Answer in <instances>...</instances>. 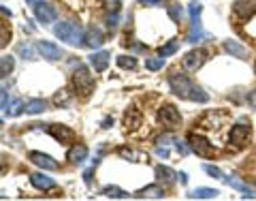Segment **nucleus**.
<instances>
[{
    "label": "nucleus",
    "instance_id": "nucleus-9",
    "mask_svg": "<svg viewBox=\"0 0 256 201\" xmlns=\"http://www.w3.org/2000/svg\"><path fill=\"white\" fill-rule=\"evenodd\" d=\"M233 13L241 20H250L256 13V0H237L233 4Z\"/></svg>",
    "mask_w": 256,
    "mask_h": 201
},
{
    "label": "nucleus",
    "instance_id": "nucleus-27",
    "mask_svg": "<svg viewBox=\"0 0 256 201\" xmlns=\"http://www.w3.org/2000/svg\"><path fill=\"white\" fill-rule=\"evenodd\" d=\"M118 154L122 156V158H128V161H132V163H141L143 161V154H139V152H135V150H130V148H120L118 150Z\"/></svg>",
    "mask_w": 256,
    "mask_h": 201
},
{
    "label": "nucleus",
    "instance_id": "nucleus-43",
    "mask_svg": "<svg viewBox=\"0 0 256 201\" xmlns=\"http://www.w3.org/2000/svg\"><path fill=\"white\" fill-rule=\"evenodd\" d=\"M7 167H9V163H7V161H4V158H2V156H0V175H2L4 172H7Z\"/></svg>",
    "mask_w": 256,
    "mask_h": 201
},
{
    "label": "nucleus",
    "instance_id": "nucleus-25",
    "mask_svg": "<svg viewBox=\"0 0 256 201\" xmlns=\"http://www.w3.org/2000/svg\"><path fill=\"white\" fill-rule=\"evenodd\" d=\"M102 195H105L107 199H128V193L122 191L118 186H105L102 188Z\"/></svg>",
    "mask_w": 256,
    "mask_h": 201
},
{
    "label": "nucleus",
    "instance_id": "nucleus-12",
    "mask_svg": "<svg viewBox=\"0 0 256 201\" xmlns=\"http://www.w3.org/2000/svg\"><path fill=\"white\" fill-rule=\"evenodd\" d=\"M30 161L34 165H39L41 169H45V172H56L58 169V163L50 154H43V152H30Z\"/></svg>",
    "mask_w": 256,
    "mask_h": 201
},
{
    "label": "nucleus",
    "instance_id": "nucleus-37",
    "mask_svg": "<svg viewBox=\"0 0 256 201\" xmlns=\"http://www.w3.org/2000/svg\"><path fill=\"white\" fill-rule=\"evenodd\" d=\"M105 7L111 11V13H118L122 7V0H105Z\"/></svg>",
    "mask_w": 256,
    "mask_h": 201
},
{
    "label": "nucleus",
    "instance_id": "nucleus-44",
    "mask_svg": "<svg viewBox=\"0 0 256 201\" xmlns=\"http://www.w3.org/2000/svg\"><path fill=\"white\" fill-rule=\"evenodd\" d=\"M143 4H148V7H156V4H162V0H141Z\"/></svg>",
    "mask_w": 256,
    "mask_h": 201
},
{
    "label": "nucleus",
    "instance_id": "nucleus-16",
    "mask_svg": "<svg viewBox=\"0 0 256 201\" xmlns=\"http://www.w3.org/2000/svg\"><path fill=\"white\" fill-rule=\"evenodd\" d=\"M224 52L230 54L233 58H241V60L248 58V47H243L239 41H224Z\"/></svg>",
    "mask_w": 256,
    "mask_h": 201
},
{
    "label": "nucleus",
    "instance_id": "nucleus-29",
    "mask_svg": "<svg viewBox=\"0 0 256 201\" xmlns=\"http://www.w3.org/2000/svg\"><path fill=\"white\" fill-rule=\"evenodd\" d=\"M178 50H179V41H171L169 45L160 47V50H158V54H160L162 58H167V56H171V54H175Z\"/></svg>",
    "mask_w": 256,
    "mask_h": 201
},
{
    "label": "nucleus",
    "instance_id": "nucleus-46",
    "mask_svg": "<svg viewBox=\"0 0 256 201\" xmlns=\"http://www.w3.org/2000/svg\"><path fill=\"white\" fill-rule=\"evenodd\" d=\"M179 175V182H181V184H188V175L186 173H178Z\"/></svg>",
    "mask_w": 256,
    "mask_h": 201
},
{
    "label": "nucleus",
    "instance_id": "nucleus-13",
    "mask_svg": "<svg viewBox=\"0 0 256 201\" xmlns=\"http://www.w3.org/2000/svg\"><path fill=\"white\" fill-rule=\"evenodd\" d=\"M30 184L34 188H39V191H50V188L56 186V180L45 175V173H32L30 175Z\"/></svg>",
    "mask_w": 256,
    "mask_h": 201
},
{
    "label": "nucleus",
    "instance_id": "nucleus-7",
    "mask_svg": "<svg viewBox=\"0 0 256 201\" xmlns=\"http://www.w3.org/2000/svg\"><path fill=\"white\" fill-rule=\"evenodd\" d=\"M205 60H207V52L205 50H192V52H188L184 58H181V64H184V69L186 71H199L201 66L205 64Z\"/></svg>",
    "mask_w": 256,
    "mask_h": 201
},
{
    "label": "nucleus",
    "instance_id": "nucleus-14",
    "mask_svg": "<svg viewBox=\"0 0 256 201\" xmlns=\"http://www.w3.org/2000/svg\"><path fill=\"white\" fill-rule=\"evenodd\" d=\"M109 52H96V54H92L90 56V66L96 71V73H102L109 66Z\"/></svg>",
    "mask_w": 256,
    "mask_h": 201
},
{
    "label": "nucleus",
    "instance_id": "nucleus-31",
    "mask_svg": "<svg viewBox=\"0 0 256 201\" xmlns=\"http://www.w3.org/2000/svg\"><path fill=\"white\" fill-rule=\"evenodd\" d=\"M201 11H203V7H201L199 0H192L190 7H188V13H190V20H201Z\"/></svg>",
    "mask_w": 256,
    "mask_h": 201
},
{
    "label": "nucleus",
    "instance_id": "nucleus-35",
    "mask_svg": "<svg viewBox=\"0 0 256 201\" xmlns=\"http://www.w3.org/2000/svg\"><path fill=\"white\" fill-rule=\"evenodd\" d=\"M203 169H205V173H207V175H211V178H216V180H224V173H222L216 165H203Z\"/></svg>",
    "mask_w": 256,
    "mask_h": 201
},
{
    "label": "nucleus",
    "instance_id": "nucleus-45",
    "mask_svg": "<svg viewBox=\"0 0 256 201\" xmlns=\"http://www.w3.org/2000/svg\"><path fill=\"white\" fill-rule=\"evenodd\" d=\"M113 126V118H105L102 120V129H111Z\"/></svg>",
    "mask_w": 256,
    "mask_h": 201
},
{
    "label": "nucleus",
    "instance_id": "nucleus-33",
    "mask_svg": "<svg viewBox=\"0 0 256 201\" xmlns=\"http://www.w3.org/2000/svg\"><path fill=\"white\" fill-rule=\"evenodd\" d=\"M69 99H71L69 92H66V90H60V92L53 96V103H56L58 107H66V105H69Z\"/></svg>",
    "mask_w": 256,
    "mask_h": 201
},
{
    "label": "nucleus",
    "instance_id": "nucleus-32",
    "mask_svg": "<svg viewBox=\"0 0 256 201\" xmlns=\"http://www.w3.org/2000/svg\"><path fill=\"white\" fill-rule=\"evenodd\" d=\"M167 11H169V17H171V20L179 24V20H181V7H179V4H178V2L169 4V7H167Z\"/></svg>",
    "mask_w": 256,
    "mask_h": 201
},
{
    "label": "nucleus",
    "instance_id": "nucleus-26",
    "mask_svg": "<svg viewBox=\"0 0 256 201\" xmlns=\"http://www.w3.org/2000/svg\"><path fill=\"white\" fill-rule=\"evenodd\" d=\"M22 112H26V103H24L22 99H17V101H13L9 105V109H7V115L9 118H17Z\"/></svg>",
    "mask_w": 256,
    "mask_h": 201
},
{
    "label": "nucleus",
    "instance_id": "nucleus-42",
    "mask_svg": "<svg viewBox=\"0 0 256 201\" xmlns=\"http://www.w3.org/2000/svg\"><path fill=\"white\" fill-rule=\"evenodd\" d=\"M156 154L160 156V158H167V156H169V150L164 148V145H158V148H156Z\"/></svg>",
    "mask_w": 256,
    "mask_h": 201
},
{
    "label": "nucleus",
    "instance_id": "nucleus-21",
    "mask_svg": "<svg viewBox=\"0 0 256 201\" xmlns=\"http://www.w3.org/2000/svg\"><path fill=\"white\" fill-rule=\"evenodd\" d=\"M156 178L160 180V182H164V184H173V182L178 180L179 175L175 173L173 169H169V167H162V165H160V167H156Z\"/></svg>",
    "mask_w": 256,
    "mask_h": 201
},
{
    "label": "nucleus",
    "instance_id": "nucleus-19",
    "mask_svg": "<svg viewBox=\"0 0 256 201\" xmlns=\"http://www.w3.org/2000/svg\"><path fill=\"white\" fill-rule=\"evenodd\" d=\"M137 199H162L164 197V188H160L158 184H152V186H145L141 188L137 195Z\"/></svg>",
    "mask_w": 256,
    "mask_h": 201
},
{
    "label": "nucleus",
    "instance_id": "nucleus-40",
    "mask_svg": "<svg viewBox=\"0 0 256 201\" xmlns=\"http://www.w3.org/2000/svg\"><path fill=\"white\" fill-rule=\"evenodd\" d=\"M178 152L181 156H186L188 152H190V145H186V144H181V142H178Z\"/></svg>",
    "mask_w": 256,
    "mask_h": 201
},
{
    "label": "nucleus",
    "instance_id": "nucleus-36",
    "mask_svg": "<svg viewBox=\"0 0 256 201\" xmlns=\"http://www.w3.org/2000/svg\"><path fill=\"white\" fill-rule=\"evenodd\" d=\"M11 39V30L7 26H0V47H4Z\"/></svg>",
    "mask_w": 256,
    "mask_h": 201
},
{
    "label": "nucleus",
    "instance_id": "nucleus-1",
    "mask_svg": "<svg viewBox=\"0 0 256 201\" xmlns=\"http://www.w3.org/2000/svg\"><path fill=\"white\" fill-rule=\"evenodd\" d=\"M53 34H56L60 41L69 43V45H77V47L85 45V32H83V28L79 26V24H73V22L58 24V26L53 28Z\"/></svg>",
    "mask_w": 256,
    "mask_h": 201
},
{
    "label": "nucleus",
    "instance_id": "nucleus-2",
    "mask_svg": "<svg viewBox=\"0 0 256 201\" xmlns=\"http://www.w3.org/2000/svg\"><path fill=\"white\" fill-rule=\"evenodd\" d=\"M73 88H75V92L81 96V99H88V96L92 94V90H94V77L90 75L88 66L77 64V69L73 71Z\"/></svg>",
    "mask_w": 256,
    "mask_h": 201
},
{
    "label": "nucleus",
    "instance_id": "nucleus-22",
    "mask_svg": "<svg viewBox=\"0 0 256 201\" xmlns=\"http://www.w3.org/2000/svg\"><path fill=\"white\" fill-rule=\"evenodd\" d=\"M85 45H88V47H92V50H96V47H101V45H102V34H101V30L90 28L88 32H85Z\"/></svg>",
    "mask_w": 256,
    "mask_h": 201
},
{
    "label": "nucleus",
    "instance_id": "nucleus-5",
    "mask_svg": "<svg viewBox=\"0 0 256 201\" xmlns=\"http://www.w3.org/2000/svg\"><path fill=\"white\" fill-rule=\"evenodd\" d=\"M158 120H160V124L167 126V129H175V126L181 122V115L175 105H162L158 109Z\"/></svg>",
    "mask_w": 256,
    "mask_h": 201
},
{
    "label": "nucleus",
    "instance_id": "nucleus-41",
    "mask_svg": "<svg viewBox=\"0 0 256 201\" xmlns=\"http://www.w3.org/2000/svg\"><path fill=\"white\" fill-rule=\"evenodd\" d=\"M248 105L252 107V109H256V90H252V92H250V96H248Z\"/></svg>",
    "mask_w": 256,
    "mask_h": 201
},
{
    "label": "nucleus",
    "instance_id": "nucleus-28",
    "mask_svg": "<svg viewBox=\"0 0 256 201\" xmlns=\"http://www.w3.org/2000/svg\"><path fill=\"white\" fill-rule=\"evenodd\" d=\"M162 66H164V58H162V56L145 60V69H148V71H160Z\"/></svg>",
    "mask_w": 256,
    "mask_h": 201
},
{
    "label": "nucleus",
    "instance_id": "nucleus-23",
    "mask_svg": "<svg viewBox=\"0 0 256 201\" xmlns=\"http://www.w3.org/2000/svg\"><path fill=\"white\" fill-rule=\"evenodd\" d=\"M13 66H15L13 56H2V58H0V79L9 77L11 71H13Z\"/></svg>",
    "mask_w": 256,
    "mask_h": 201
},
{
    "label": "nucleus",
    "instance_id": "nucleus-24",
    "mask_svg": "<svg viewBox=\"0 0 256 201\" xmlns=\"http://www.w3.org/2000/svg\"><path fill=\"white\" fill-rule=\"evenodd\" d=\"M45 107H47V101H43V99H32V101H28L26 103V114H41V112H45Z\"/></svg>",
    "mask_w": 256,
    "mask_h": 201
},
{
    "label": "nucleus",
    "instance_id": "nucleus-47",
    "mask_svg": "<svg viewBox=\"0 0 256 201\" xmlns=\"http://www.w3.org/2000/svg\"><path fill=\"white\" fill-rule=\"evenodd\" d=\"M28 4H39V2H43V0H26Z\"/></svg>",
    "mask_w": 256,
    "mask_h": 201
},
{
    "label": "nucleus",
    "instance_id": "nucleus-30",
    "mask_svg": "<svg viewBox=\"0 0 256 201\" xmlns=\"http://www.w3.org/2000/svg\"><path fill=\"white\" fill-rule=\"evenodd\" d=\"M118 64L122 66V69H137V58H132V56H120L118 58Z\"/></svg>",
    "mask_w": 256,
    "mask_h": 201
},
{
    "label": "nucleus",
    "instance_id": "nucleus-6",
    "mask_svg": "<svg viewBox=\"0 0 256 201\" xmlns=\"http://www.w3.org/2000/svg\"><path fill=\"white\" fill-rule=\"evenodd\" d=\"M250 137H252V126H250V124H243V122L235 124L233 129H230V135H229L230 144L237 145V148L246 145V144L250 142Z\"/></svg>",
    "mask_w": 256,
    "mask_h": 201
},
{
    "label": "nucleus",
    "instance_id": "nucleus-49",
    "mask_svg": "<svg viewBox=\"0 0 256 201\" xmlns=\"http://www.w3.org/2000/svg\"><path fill=\"white\" fill-rule=\"evenodd\" d=\"M0 124H2V120H0Z\"/></svg>",
    "mask_w": 256,
    "mask_h": 201
},
{
    "label": "nucleus",
    "instance_id": "nucleus-39",
    "mask_svg": "<svg viewBox=\"0 0 256 201\" xmlns=\"http://www.w3.org/2000/svg\"><path fill=\"white\" fill-rule=\"evenodd\" d=\"M7 105H9V94L4 92L2 88H0V109H4Z\"/></svg>",
    "mask_w": 256,
    "mask_h": 201
},
{
    "label": "nucleus",
    "instance_id": "nucleus-4",
    "mask_svg": "<svg viewBox=\"0 0 256 201\" xmlns=\"http://www.w3.org/2000/svg\"><path fill=\"white\" fill-rule=\"evenodd\" d=\"M188 145H190V150L194 154L203 156V158H211L216 154V148H213V144L209 139H205L203 135H197V133H190L188 135Z\"/></svg>",
    "mask_w": 256,
    "mask_h": 201
},
{
    "label": "nucleus",
    "instance_id": "nucleus-8",
    "mask_svg": "<svg viewBox=\"0 0 256 201\" xmlns=\"http://www.w3.org/2000/svg\"><path fill=\"white\" fill-rule=\"evenodd\" d=\"M47 133H50L53 139H58L60 144H71L73 139H75V131L66 124H47Z\"/></svg>",
    "mask_w": 256,
    "mask_h": 201
},
{
    "label": "nucleus",
    "instance_id": "nucleus-3",
    "mask_svg": "<svg viewBox=\"0 0 256 201\" xmlns=\"http://www.w3.org/2000/svg\"><path fill=\"white\" fill-rule=\"evenodd\" d=\"M169 86L173 90V94H178L179 99H190L192 96V90H194V84L192 79L184 75V73H171L169 75Z\"/></svg>",
    "mask_w": 256,
    "mask_h": 201
},
{
    "label": "nucleus",
    "instance_id": "nucleus-48",
    "mask_svg": "<svg viewBox=\"0 0 256 201\" xmlns=\"http://www.w3.org/2000/svg\"><path fill=\"white\" fill-rule=\"evenodd\" d=\"M254 73H256V62H254Z\"/></svg>",
    "mask_w": 256,
    "mask_h": 201
},
{
    "label": "nucleus",
    "instance_id": "nucleus-10",
    "mask_svg": "<svg viewBox=\"0 0 256 201\" xmlns=\"http://www.w3.org/2000/svg\"><path fill=\"white\" fill-rule=\"evenodd\" d=\"M34 17L39 20L41 24H53L56 22V17H58V13H56V9L51 7V4H43V2H39L34 7Z\"/></svg>",
    "mask_w": 256,
    "mask_h": 201
},
{
    "label": "nucleus",
    "instance_id": "nucleus-38",
    "mask_svg": "<svg viewBox=\"0 0 256 201\" xmlns=\"http://www.w3.org/2000/svg\"><path fill=\"white\" fill-rule=\"evenodd\" d=\"M118 22H120V15L118 13H111V15L107 17V26L109 28H115V26H118Z\"/></svg>",
    "mask_w": 256,
    "mask_h": 201
},
{
    "label": "nucleus",
    "instance_id": "nucleus-15",
    "mask_svg": "<svg viewBox=\"0 0 256 201\" xmlns=\"http://www.w3.org/2000/svg\"><path fill=\"white\" fill-rule=\"evenodd\" d=\"M141 122H143V114L139 112L137 107H130V109H128L126 115H124V124H126V129L135 131V129H139V126H141Z\"/></svg>",
    "mask_w": 256,
    "mask_h": 201
},
{
    "label": "nucleus",
    "instance_id": "nucleus-34",
    "mask_svg": "<svg viewBox=\"0 0 256 201\" xmlns=\"http://www.w3.org/2000/svg\"><path fill=\"white\" fill-rule=\"evenodd\" d=\"M17 54H20V56H24L26 60H34V50L30 45H17Z\"/></svg>",
    "mask_w": 256,
    "mask_h": 201
},
{
    "label": "nucleus",
    "instance_id": "nucleus-18",
    "mask_svg": "<svg viewBox=\"0 0 256 201\" xmlns=\"http://www.w3.org/2000/svg\"><path fill=\"white\" fill-rule=\"evenodd\" d=\"M66 158H69L73 165H79V163H83L85 158H88V148H85L83 144H75V145H73V148L69 150Z\"/></svg>",
    "mask_w": 256,
    "mask_h": 201
},
{
    "label": "nucleus",
    "instance_id": "nucleus-11",
    "mask_svg": "<svg viewBox=\"0 0 256 201\" xmlns=\"http://www.w3.org/2000/svg\"><path fill=\"white\" fill-rule=\"evenodd\" d=\"M39 52L43 54V58L47 60H62L64 58V52L60 50L56 43H51V41H39Z\"/></svg>",
    "mask_w": 256,
    "mask_h": 201
},
{
    "label": "nucleus",
    "instance_id": "nucleus-17",
    "mask_svg": "<svg viewBox=\"0 0 256 201\" xmlns=\"http://www.w3.org/2000/svg\"><path fill=\"white\" fill-rule=\"evenodd\" d=\"M213 36L203 32V28H201V20H194L192 22V30L190 34H188V43H199V41H211Z\"/></svg>",
    "mask_w": 256,
    "mask_h": 201
},
{
    "label": "nucleus",
    "instance_id": "nucleus-20",
    "mask_svg": "<svg viewBox=\"0 0 256 201\" xmlns=\"http://www.w3.org/2000/svg\"><path fill=\"white\" fill-rule=\"evenodd\" d=\"M218 195H220V191L218 188H205V186H199L194 188V191L188 195L190 199H216Z\"/></svg>",
    "mask_w": 256,
    "mask_h": 201
}]
</instances>
